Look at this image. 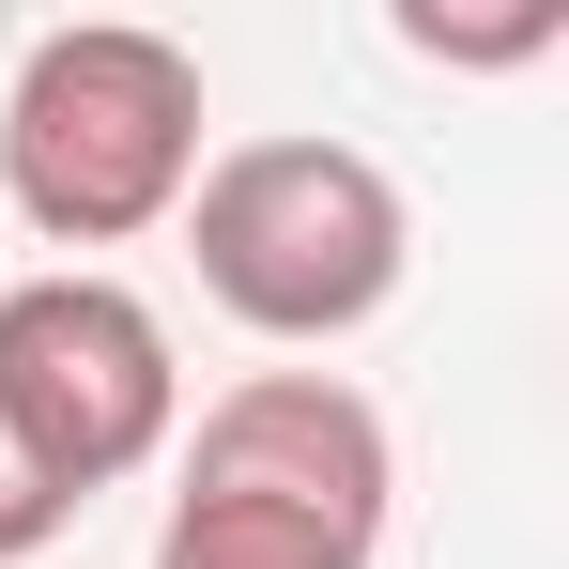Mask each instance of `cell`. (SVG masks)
Wrapping results in <instances>:
<instances>
[{
    "mask_svg": "<svg viewBox=\"0 0 569 569\" xmlns=\"http://www.w3.org/2000/svg\"><path fill=\"white\" fill-rule=\"evenodd\" d=\"M200 186V62L139 16H62L0 78V200L47 247H139Z\"/></svg>",
    "mask_w": 569,
    "mask_h": 569,
    "instance_id": "1",
    "label": "cell"
},
{
    "mask_svg": "<svg viewBox=\"0 0 569 569\" xmlns=\"http://www.w3.org/2000/svg\"><path fill=\"white\" fill-rule=\"evenodd\" d=\"M186 262L247 339L323 355V339H355V323L400 308L416 200L385 186V154H355V139H231L186 186Z\"/></svg>",
    "mask_w": 569,
    "mask_h": 569,
    "instance_id": "2",
    "label": "cell"
},
{
    "mask_svg": "<svg viewBox=\"0 0 569 569\" xmlns=\"http://www.w3.org/2000/svg\"><path fill=\"white\" fill-rule=\"evenodd\" d=\"M0 416L16 447L93 508L108 477L170 462L186 447V370H170V323L108 262H62V278H0Z\"/></svg>",
    "mask_w": 569,
    "mask_h": 569,
    "instance_id": "3",
    "label": "cell"
},
{
    "mask_svg": "<svg viewBox=\"0 0 569 569\" xmlns=\"http://www.w3.org/2000/svg\"><path fill=\"white\" fill-rule=\"evenodd\" d=\"M186 492H247V508H292V523L385 539L400 447H385V416H370L339 370H247V385H216V400H200Z\"/></svg>",
    "mask_w": 569,
    "mask_h": 569,
    "instance_id": "4",
    "label": "cell"
},
{
    "mask_svg": "<svg viewBox=\"0 0 569 569\" xmlns=\"http://www.w3.org/2000/svg\"><path fill=\"white\" fill-rule=\"evenodd\" d=\"M154 569H370V539L292 523V508H247V492H170Z\"/></svg>",
    "mask_w": 569,
    "mask_h": 569,
    "instance_id": "5",
    "label": "cell"
},
{
    "mask_svg": "<svg viewBox=\"0 0 569 569\" xmlns=\"http://www.w3.org/2000/svg\"><path fill=\"white\" fill-rule=\"evenodd\" d=\"M62 523H78V492L31 462V447H16V416H0V569H31L47 539H62Z\"/></svg>",
    "mask_w": 569,
    "mask_h": 569,
    "instance_id": "6",
    "label": "cell"
}]
</instances>
